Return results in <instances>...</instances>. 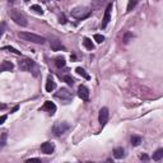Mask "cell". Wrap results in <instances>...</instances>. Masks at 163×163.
<instances>
[{
	"mask_svg": "<svg viewBox=\"0 0 163 163\" xmlns=\"http://www.w3.org/2000/svg\"><path fill=\"white\" fill-rule=\"evenodd\" d=\"M18 37L22 38L24 41H28V42H33V43H37V45H43L46 42V38L40 36V34H36V33H31V32H19L18 33Z\"/></svg>",
	"mask_w": 163,
	"mask_h": 163,
	"instance_id": "obj_1",
	"label": "cell"
},
{
	"mask_svg": "<svg viewBox=\"0 0 163 163\" xmlns=\"http://www.w3.org/2000/svg\"><path fill=\"white\" fill-rule=\"evenodd\" d=\"M9 17L12 18V21L14 22L15 24L21 25V27H27L28 25V21H27V18H25V15L21 10H18V9H12V10L9 12Z\"/></svg>",
	"mask_w": 163,
	"mask_h": 163,
	"instance_id": "obj_2",
	"label": "cell"
},
{
	"mask_svg": "<svg viewBox=\"0 0 163 163\" xmlns=\"http://www.w3.org/2000/svg\"><path fill=\"white\" fill-rule=\"evenodd\" d=\"M70 13H72L73 18L78 19V21H83V19L88 18L92 14V10L89 8H87V6H76Z\"/></svg>",
	"mask_w": 163,
	"mask_h": 163,
	"instance_id": "obj_3",
	"label": "cell"
},
{
	"mask_svg": "<svg viewBox=\"0 0 163 163\" xmlns=\"http://www.w3.org/2000/svg\"><path fill=\"white\" fill-rule=\"evenodd\" d=\"M19 69L23 72H32L34 75H37V65L33 60L31 59H23L19 61Z\"/></svg>",
	"mask_w": 163,
	"mask_h": 163,
	"instance_id": "obj_4",
	"label": "cell"
},
{
	"mask_svg": "<svg viewBox=\"0 0 163 163\" xmlns=\"http://www.w3.org/2000/svg\"><path fill=\"white\" fill-rule=\"evenodd\" d=\"M69 129H70V125L68 122H57V124L54 125L52 131H54V134H55L56 136H61V135H64V134L68 131Z\"/></svg>",
	"mask_w": 163,
	"mask_h": 163,
	"instance_id": "obj_5",
	"label": "cell"
},
{
	"mask_svg": "<svg viewBox=\"0 0 163 163\" xmlns=\"http://www.w3.org/2000/svg\"><path fill=\"white\" fill-rule=\"evenodd\" d=\"M55 97L60 98V100H63L65 102H69V101H72L73 94H72V92H70L69 89L61 88V89H59V92H56V93H55Z\"/></svg>",
	"mask_w": 163,
	"mask_h": 163,
	"instance_id": "obj_6",
	"label": "cell"
},
{
	"mask_svg": "<svg viewBox=\"0 0 163 163\" xmlns=\"http://www.w3.org/2000/svg\"><path fill=\"white\" fill-rule=\"evenodd\" d=\"M108 117H110V112H108L107 107H102L100 110V113H98V122L101 124V126L103 127L107 124Z\"/></svg>",
	"mask_w": 163,
	"mask_h": 163,
	"instance_id": "obj_7",
	"label": "cell"
},
{
	"mask_svg": "<svg viewBox=\"0 0 163 163\" xmlns=\"http://www.w3.org/2000/svg\"><path fill=\"white\" fill-rule=\"evenodd\" d=\"M111 9H112V3H108L106 10H105V17L102 19V23H101V28L103 30V28L107 27V24L110 23L111 21Z\"/></svg>",
	"mask_w": 163,
	"mask_h": 163,
	"instance_id": "obj_8",
	"label": "cell"
},
{
	"mask_svg": "<svg viewBox=\"0 0 163 163\" xmlns=\"http://www.w3.org/2000/svg\"><path fill=\"white\" fill-rule=\"evenodd\" d=\"M78 96L82 98V101L88 102L89 101V89L85 85H79L78 87Z\"/></svg>",
	"mask_w": 163,
	"mask_h": 163,
	"instance_id": "obj_9",
	"label": "cell"
},
{
	"mask_svg": "<svg viewBox=\"0 0 163 163\" xmlns=\"http://www.w3.org/2000/svg\"><path fill=\"white\" fill-rule=\"evenodd\" d=\"M40 110L47 111V112H49V115H51V116H52V115L56 112V105L54 103V102H51V101H46V102H45V105L40 108Z\"/></svg>",
	"mask_w": 163,
	"mask_h": 163,
	"instance_id": "obj_10",
	"label": "cell"
},
{
	"mask_svg": "<svg viewBox=\"0 0 163 163\" xmlns=\"http://www.w3.org/2000/svg\"><path fill=\"white\" fill-rule=\"evenodd\" d=\"M54 151H55V145L51 142H45L41 144V152L45 154H51V153H54Z\"/></svg>",
	"mask_w": 163,
	"mask_h": 163,
	"instance_id": "obj_11",
	"label": "cell"
},
{
	"mask_svg": "<svg viewBox=\"0 0 163 163\" xmlns=\"http://www.w3.org/2000/svg\"><path fill=\"white\" fill-rule=\"evenodd\" d=\"M55 88H56V83L54 82L52 76L49 75V76H47V82H46V85H45V89H46V92L51 93V92H52Z\"/></svg>",
	"mask_w": 163,
	"mask_h": 163,
	"instance_id": "obj_12",
	"label": "cell"
},
{
	"mask_svg": "<svg viewBox=\"0 0 163 163\" xmlns=\"http://www.w3.org/2000/svg\"><path fill=\"white\" fill-rule=\"evenodd\" d=\"M50 47L52 51H60V50H65V46L61 45V42L57 40H51L50 41Z\"/></svg>",
	"mask_w": 163,
	"mask_h": 163,
	"instance_id": "obj_13",
	"label": "cell"
},
{
	"mask_svg": "<svg viewBox=\"0 0 163 163\" xmlns=\"http://www.w3.org/2000/svg\"><path fill=\"white\" fill-rule=\"evenodd\" d=\"M113 157L116 159H122L125 157V151H124L122 146H117L113 149Z\"/></svg>",
	"mask_w": 163,
	"mask_h": 163,
	"instance_id": "obj_14",
	"label": "cell"
},
{
	"mask_svg": "<svg viewBox=\"0 0 163 163\" xmlns=\"http://www.w3.org/2000/svg\"><path fill=\"white\" fill-rule=\"evenodd\" d=\"M13 68H14V64L10 63V61H3L1 64V72H10V70H13Z\"/></svg>",
	"mask_w": 163,
	"mask_h": 163,
	"instance_id": "obj_15",
	"label": "cell"
},
{
	"mask_svg": "<svg viewBox=\"0 0 163 163\" xmlns=\"http://www.w3.org/2000/svg\"><path fill=\"white\" fill-rule=\"evenodd\" d=\"M75 72H76V74H78V75L83 76V78H84V79H87V80H89V79H91V75H89L88 73L85 72V70L83 69V68H80V66H78V68L75 69Z\"/></svg>",
	"mask_w": 163,
	"mask_h": 163,
	"instance_id": "obj_16",
	"label": "cell"
},
{
	"mask_svg": "<svg viewBox=\"0 0 163 163\" xmlns=\"http://www.w3.org/2000/svg\"><path fill=\"white\" fill-rule=\"evenodd\" d=\"M83 45H84V47L87 50H93L94 49V45H93V42H92V40L91 38H88V37H84L83 38Z\"/></svg>",
	"mask_w": 163,
	"mask_h": 163,
	"instance_id": "obj_17",
	"label": "cell"
},
{
	"mask_svg": "<svg viewBox=\"0 0 163 163\" xmlns=\"http://www.w3.org/2000/svg\"><path fill=\"white\" fill-rule=\"evenodd\" d=\"M55 65L57 66L59 69H61L64 68V66L66 65V61H65V59H64L63 56H57L56 59H55Z\"/></svg>",
	"mask_w": 163,
	"mask_h": 163,
	"instance_id": "obj_18",
	"label": "cell"
},
{
	"mask_svg": "<svg viewBox=\"0 0 163 163\" xmlns=\"http://www.w3.org/2000/svg\"><path fill=\"white\" fill-rule=\"evenodd\" d=\"M153 161H161V159L163 158V149H157L154 153H153Z\"/></svg>",
	"mask_w": 163,
	"mask_h": 163,
	"instance_id": "obj_19",
	"label": "cell"
},
{
	"mask_svg": "<svg viewBox=\"0 0 163 163\" xmlns=\"http://www.w3.org/2000/svg\"><path fill=\"white\" fill-rule=\"evenodd\" d=\"M134 37H135V36H134V34L131 33V32H125V33H124V38H122L124 43H125V45H126V43H129Z\"/></svg>",
	"mask_w": 163,
	"mask_h": 163,
	"instance_id": "obj_20",
	"label": "cell"
},
{
	"mask_svg": "<svg viewBox=\"0 0 163 163\" xmlns=\"http://www.w3.org/2000/svg\"><path fill=\"white\" fill-rule=\"evenodd\" d=\"M136 4H138V0H129V3H127V8H126V13L131 12L133 9L136 6Z\"/></svg>",
	"mask_w": 163,
	"mask_h": 163,
	"instance_id": "obj_21",
	"label": "cell"
},
{
	"mask_svg": "<svg viewBox=\"0 0 163 163\" xmlns=\"http://www.w3.org/2000/svg\"><path fill=\"white\" fill-rule=\"evenodd\" d=\"M140 143H142V138L138 135H133L131 136V145L133 146H138L140 145Z\"/></svg>",
	"mask_w": 163,
	"mask_h": 163,
	"instance_id": "obj_22",
	"label": "cell"
},
{
	"mask_svg": "<svg viewBox=\"0 0 163 163\" xmlns=\"http://www.w3.org/2000/svg\"><path fill=\"white\" fill-rule=\"evenodd\" d=\"M6 136H8V133L3 131L1 133V140H0V148H4V145L6 144Z\"/></svg>",
	"mask_w": 163,
	"mask_h": 163,
	"instance_id": "obj_23",
	"label": "cell"
},
{
	"mask_svg": "<svg viewBox=\"0 0 163 163\" xmlns=\"http://www.w3.org/2000/svg\"><path fill=\"white\" fill-rule=\"evenodd\" d=\"M31 10H33L34 13H37V14H41V15L43 14V9L41 8L40 5H32V6H31Z\"/></svg>",
	"mask_w": 163,
	"mask_h": 163,
	"instance_id": "obj_24",
	"label": "cell"
},
{
	"mask_svg": "<svg viewBox=\"0 0 163 163\" xmlns=\"http://www.w3.org/2000/svg\"><path fill=\"white\" fill-rule=\"evenodd\" d=\"M93 38H94V41L97 43H102L105 41V36H102V34H100V33H96L93 36Z\"/></svg>",
	"mask_w": 163,
	"mask_h": 163,
	"instance_id": "obj_25",
	"label": "cell"
},
{
	"mask_svg": "<svg viewBox=\"0 0 163 163\" xmlns=\"http://www.w3.org/2000/svg\"><path fill=\"white\" fill-rule=\"evenodd\" d=\"M3 50H8V51H10V52L15 54V55H21V51L15 50L14 47H12V46H3Z\"/></svg>",
	"mask_w": 163,
	"mask_h": 163,
	"instance_id": "obj_26",
	"label": "cell"
},
{
	"mask_svg": "<svg viewBox=\"0 0 163 163\" xmlns=\"http://www.w3.org/2000/svg\"><path fill=\"white\" fill-rule=\"evenodd\" d=\"M63 79H64V80H65L66 83H68L69 85H73V84H74V79H73L70 75H64Z\"/></svg>",
	"mask_w": 163,
	"mask_h": 163,
	"instance_id": "obj_27",
	"label": "cell"
},
{
	"mask_svg": "<svg viewBox=\"0 0 163 163\" xmlns=\"http://www.w3.org/2000/svg\"><path fill=\"white\" fill-rule=\"evenodd\" d=\"M59 23H61V24H65L66 23V18L64 17V15H61V17L59 18Z\"/></svg>",
	"mask_w": 163,
	"mask_h": 163,
	"instance_id": "obj_28",
	"label": "cell"
},
{
	"mask_svg": "<svg viewBox=\"0 0 163 163\" xmlns=\"http://www.w3.org/2000/svg\"><path fill=\"white\" fill-rule=\"evenodd\" d=\"M140 159H142V161H148L149 157L146 154H142V155H140Z\"/></svg>",
	"mask_w": 163,
	"mask_h": 163,
	"instance_id": "obj_29",
	"label": "cell"
},
{
	"mask_svg": "<svg viewBox=\"0 0 163 163\" xmlns=\"http://www.w3.org/2000/svg\"><path fill=\"white\" fill-rule=\"evenodd\" d=\"M5 120H6V115H3V116H1V119H0V124H1V125H3Z\"/></svg>",
	"mask_w": 163,
	"mask_h": 163,
	"instance_id": "obj_30",
	"label": "cell"
},
{
	"mask_svg": "<svg viewBox=\"0 0 163 163\" xmlns=\"http://www.w3.org/2000/svg\"><path fill=\"white\" fill-rule=\"evenodd\" d=\"M18 108H19V106H14V107L12 108V111H10V112H12V113H13V112H15V111H18Z\"/></svg>",
	"mask_w": 163,
	"mask_h": 163,
	"instance_id": "obj_31",
	"label": "cell"
},
{
	"mask_svg": "<svg viewBox=\"0 0 163 163\" xmlns=\"http://www.w3.org/2000/svg\"><path fill=\"white\" fill-rule=\"evenodd\" d=\"M24 1H30V0H24Z\"/></svg>",
	"mask_w": 163,
	"mask_h": 163,
	"instance_id": "obj_32",
	"label": "cell"
},
{
	"mask_svg": "<svg viewBox=\"0 0 163 163\" xmlns=\"http://www.w3.org/2000/svg\"><path fill=\"white\" fill-rule=\"evenodd\" d=\"M9 1H13V0H9Z\"/></svg>",
	"mask_w": 163,
	"mask_h": 163,
	"instance_id": "obj_33",
	"label": "cell"
},
{
	"mask_svg": "<svg viewBox=\"0 0 163 163\" xmlns=\"http://www.w3.org/2000/svg\"><path fill=\"white\" fill-rule=\"evenodd\" d=\"M59 1H60V0H59Z\"/></svg>",
	"mask_w": 163,
	"mask_h": 163,
	"instance_id": "obj_34",
	"label": "cell"
}]
</instances>
